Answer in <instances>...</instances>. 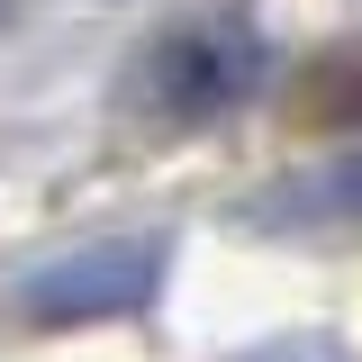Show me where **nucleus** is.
<instances>
[{
  "label": "nucleus",
  "instance_id": "1",
  "mask_svg": "<svg viewBox=\"0 0 362 362\" xmlns=\"http://www.w3.org/2000/svg\"><path fill=\"white\" fill-rule=\"evenodd\" d=\"M272 82V37L245 28V18H199V28H163V37L136 54L127 100L154 109L163 127H209L226 109L263 100Z\"/></svg>",
  "mask_w": 362,
  "mask_h": 362
},
{
  "label": "nucleus",
  "instance_id": "2",
  "mask_svg": "<svg viewBox=\"0 0 362 362\" xmlns=\"http://www.w3.org/2000/svg\"><path fill=\"white\" fill-rule=\"evenodd\" d=\"M163 272H173V235H154V226L145 235H100V245H73V254L37 263L9 290V308L28 326H100V317H136L163 290Z\"/></svg>",
  "mask_w": 362,
  "mask_h": 362
},
{
  "label": "nucleus",
  "instance_id": "3",
  "mask_svg": "<svg viewBox=\"0 0 362 362\" xmlns=\"http://www.w3.org/2000/svg\"><path fill=\"white\" fill-rule=\"evenodd\" d=\"M245 226H263V235H335V226H362V145L335 154V163H308V173H281L263 199H245Z\"/></svg>",
  "mask_w": 362,
  "mask_h": 362
},
{
  "label": "nucleus",
  "instance_id": "4",
  "mask_svg": "<svg viewBox=\"0 0 362 362\" xmlns=\"http://www.w3.org/2000/svg\"><path fill=\"white\" fill-rule=\"evenodd\" d=\"M290 118H308V127H354L362 118V37L317 45L290 73Z\"/></svg>",
  "mask_w": 362,
  "mask_h": 362
}]
</instances>
